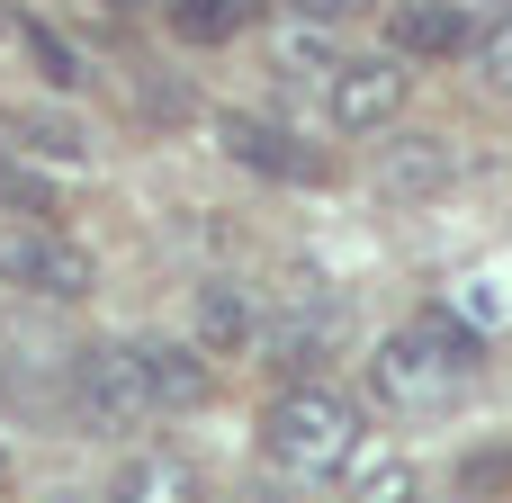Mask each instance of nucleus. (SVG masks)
<instances>
[{
    "label": "nucleus",
    "mask_w": 512,
    "mask_h": 503,
    "mask_svg": "<svg viewBox=\"0 0 512 503\" xmlns=\"http://www.w3.org/2000/svg\"><path fill=\"white\" fill-rule=\"evenodd\" d=\"M9 144L36 153V162H90V135H81L72 117H45V108H27V117L9 126Z\"/></svg>",
    "instance_id": "16"
},
{
    "label": "nucleus",
    "mask_w": 512,
    "mask_h": 503,
    "mask_svg": "<svg viewBox=\"0 0 512 503\" xmlns=\"http://www.w3.org/2000/svg\"><path fill=\"white\" fill-rule=\"evenodd\" d=\"M477 54H486V90H495V99H512V27L477 36Z\"/></svg>",
    "instance_id": "18"
},
{
    "label": "nucleus",
    "mask_w": 512,
    "mask_h": 503,
    "mask_svg": "<svg viewBox=\"0 0 512 503\" xmlns=\"http://www.w3.org/2000/svg\"><path fill=\"white\" fill-rule=\"evenodd\" d=\"M126 360H135V387L153 414H198L216 396V360L198 342H171V333H126Z\"/></svg>",
    "instance_id": "7"
},
{
    "label": "nucleus",
    "mask_w": 512,
    "mask_h": 503,
    "mask_svg": "<svg viewBox=\"0 0 512 503\" xmlns=\"http://www.w3.org/2000/svg\"><path fill=\"white\" fill-rule=\"evenodd\" d=\"M0 288L36 297V306H81L99 288V261L63 234V225H9L0 234Z\"/></svg>",
    "instance_id": "4"
},
{
    "label": "nucleus",
    "mask_w": 512,
    "mask_h": 503,
    "mask_svg": "<svg viewBox=\"0 0 512 503\" xmlns=\"http://www.w3.org/2000/svg\"><path fill=\"white\" fill-rule=\"evenodd\" d=\"M117 9H144V0H117Z\"/></svg>",
    "instance_id": "21"
},
{
    "label": "nucleus",
    "mask_w": 512,
    "mask_h": 503,
    "mask_svg": "<svg viewBox=\"0 0 512 503\" xmlns=\"http://www.w3.org/2000/svg\"><path fill=\"white\" fill-rule=\"evenodd\" d=\"M360 9H378V0H288V18H315V27H342Z\"/></svg>",
    "instance_id": "19"
},
{
    "label": "nucleus",
    "mask_w": 512,
    "mask_h": 503,
    "mask_svg": "<svg viewBox=\"0 0 512 503\" xmlns=\"http://www.w3.org/2000/svg\"><path fill=\"white\" fill-rule=\"evenodd\" d=\"M333 333H342V306H333V297H315V315H306V297H297L279 324H261V342H252V351H270V369H279V378H315V369H324V351H333Z\"/></svg>",
    "instance_id": "11"
},
{
    "label": "nucleus",
    "mask_w": 512,
    "mask_h": 503,
    "mask_svg": "<svg viewBox=\"0 0 512 503\" xmlns=\"http://www.w3.org/2000/svg\"><path fill=\"white\" fill-rule=\"evenodd\" d=\"M342 503H432V477L414 459L378 450V459H351L342 468Z\"/></svg>",
    "instance_id": "14"
},
{
    "label": "nucleus",
    "mask_w": 512,
    "mask_h": 503,
    "mask_svg": "<svg viewBox=\"0 0 512 503\" xmlns=\"http://www.w3.org/2000/svg\"><path fill=\"white\" fill-rule=\"evenodd\" d=\"M270 18V0H171V36L180 45H234Z\"/></svg>",
    "instance_id": "13"
},
{
    "label": "nucleus",
    "mask_w": 512,
    "mask_h": 503,
    "mask_svg": "<svg viewBox=\"0 0 512 503\" xmlns=\"http://www.w3.org/2000/svg\"><path fill=\"white\" fill-rule=\"evenodd\" d=\"M342 63V45H333V27H315V18H297V27H279V72L288 81H324Z\"/></svg>",
    "instance_id": "17"
},
{
    "label": "nucleus",
    "mask_w": 512,
    "mask_h": 503,
    "mask_svg": "<svg viewBox=\"0 0 512 503\" xmlns=\"http://www.w3.org/2000/svg\"><path fill=\"white\" fill-rule=\"evenodd\" d=\"M459 144L450 135H432V126H405V135H378V162H369V189L387 198V207H432V198H450L459 189Z\"/></svg>",
    "instance_id": "6"
},
{
    "label": "nucleus",
    "mask_w": 512,
    "mask_h": 503,
    "mask_svg": "<svg viewBox=\"0 0 512 503\" xmlns=\"http://www.w3.org/2000/svg\"><path fill=\"white\" fill-rule=\"evenodd\" d=\"M243 503H279V495H243Z\"/></svg>",
    "instance_id": "20"
},
{
    "label": "nucleus",
    "mask_w": 512,
    "mask_h": 503,
    "mask_svg": "<svg viewBox=\"0 0 512 503\" xmlns=\"http://www.w3.org/2000/svg\"><path fill=\"white\" fill-rule=\"evenodd\" d=\"M81 441H108V450H126L135 432H153V405H144V387H135V360H126V342H81L72 360H63V405H54Z\"/></svg>",
    "instance_id": "3"
},
{
    "label": "nucleus",
    "mask_w": 512,
    "mask_h": 503,
    "mask_svg": "<svg viewBox=\"0 0 512 503\" xmlns=\"http://www.w3.org/2000/svg\"><path fill=\"white\" fill-rule=\"evenodd\" d=\"M486 369V333L468 324V315H414V324H396L378 351H369V405H387V414H432V405H450L468 378Z\"/></svg>",
    "instance_id": "1"
},
{
    "label": "nucleus",
    "mask_w": 512,
    "mask_h": 503,
    "mask_svg": "<svg viewBox=\"0 0 512 503\" xmlns=\"http://www.w3.org/2000/svg\"><path fill=\"white\" fill-rule=\"evenodd\" d=\"M189 342H198L207 360H243V351L261 342V288H243V279H207L198 306H189Z\"/></svg>",
    "instance_id": "10"
},
{
    "label": "nucleus",
    "mask_w": 512,
    "mask_h": 503,
    "mask_svg": "<svg viewBox=\"0 0 512 503\" xmlns=\"http://www.w3.org/2000/svg\"><path fill=\"white\" fill-rule=\"evenodd\" d=\"M99 503H207V486H198V468H189L180 450H135V459L108 477Z\"/></svg>",
    "instance_id": "12"
},
{
    "label": "nucleus",
    "mask_w": 512,
    "mask_h": 503,
    "mask_svg": "<svg viewBox=\"0 0 512 503\" xmlns=\"http://www.w3.org/2000/svg\"><path fill=\"white\" fill-rule=\"evenodd\" d=\"M0 468H9V459H0Z\"/></svg>",
    "instance_id": "22"
},
{
    "label": "nucleus",
    "mask_w": 512,
    "mask_h": 503,
    "mask_svg": "<svg viewBox=\"0 0 512 503\" xmlns=\"http://www.w3.org/2000/svg\"><path fill=\"white\" fill-rule=\"evenodd\" d=\"M261 459L288 486H324L360 459V396L324 387V378H288L261 414Z\"/></svg>",
    "instance_id": "2"
},
{
    "label": "nucleus",
    "mask_w": 512,
    "mask_h": 503,
    "mask_svg": "<svg viewBox=\"0 0 512 503\" xmlns=\"http://www.w3.org/2000/svg\"><path fill=\"white\" fill-rule=\"evenodd\" d=\"M477 36H486L477 0H396V18H387L396 63H459V54H477Z\"/></svg>",
    "instance_id": "8"
},
{
    "label": "nucleus",
    "mask_w": 512,
    "mask_h": 503,
    "mask_svg": "<svg viewBox=\"0 0 512 503\" xmlns=\"http://www.w3.org/2000/svg\"><path fill=\"white\" fill-rule=\"evenodd\" d=\"M0 27H9V45H18V54H27L36 72H45V90H81V81H90V63H81V54H72V45H63V36L45 27V18H27V9H9Z\"/></svg>",
    "instance_id": "15"
},
{
    "label": "nucleus",
    "mask_w": 512,
    "mask_h": 503,
    "mask_svg": "<svg viewBox=\"0 0 512 503\" xmlns=\"http://www.w3.org/2000/svg\"><path fill=\"white\" fill-rule=\"evenodd\" d=\"M207 126H216V153L243 162V171H261V180H324V153H306L288 126H270L252 108H216Z\"/></svg>",
    "instance_id": "9"
},
{
    "label": "nucleus",
    "mask_w": 512,
    "mask_h": 503,
    "mask_svg": "<svg viewBox=\"0 0 512 503\" xmlns=\"http://www.w3.org/2000/svg\"><path fill=\"white\" fill-rule=\"evenodd\" d=\"M405 99H414V72H405L396 54H342V63L324 72V117H333L342 135H387V126L405 117Z\"/></svg>",
    "instance_id": "5"
}]
</instances>
